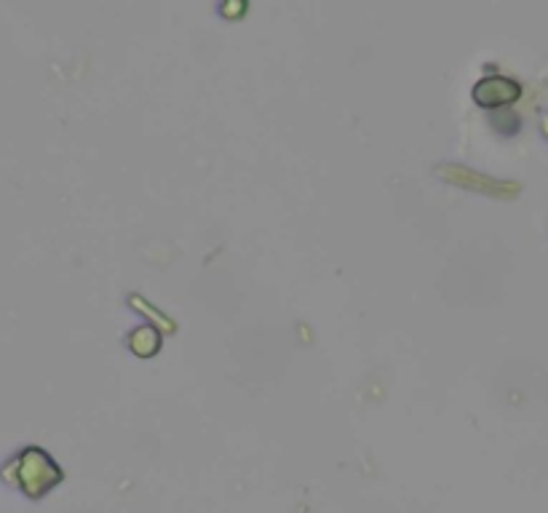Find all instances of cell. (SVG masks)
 <instances>
[{
    "mask_svg": "<svg viewBox=\"0 0 548 513\" xmlns=\"http://www.w3.org/2000/svg\"><path fill=\"white\" fill-rule=\"evenodd\" d=\"M522 94V86L511 78H503V75H490L484 81L476 83L474 99L482 107H506L514 105L516 99Z\"/></svg>",
    "mask_w": 548,
    "mask_h": 513,
    "instance_id": "obj_1",
    "label": "cell"
}]
</instances>
